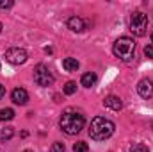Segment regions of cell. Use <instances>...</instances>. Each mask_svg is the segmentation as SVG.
Segmentation results:
<instances>
[{
  "instance_id": "7",
  "label": "cell",
  "mask_w": 153,
  "mask_h": 152,
  "mask_svg": "<svg viewBox=\"0 0 153 152\" xmlns=\"http://www.w3.org/2000/svg\"><path fill=\"white\" fill-rule=\"evenodd\" d=\"M137 91L143 99H150L153 97V82L150 79H143L139 84H137Z\"/></svg>"
},
{
  "instance_id": "24",
  "label": "cell",
  "mask_w": 153,
  "mask_h": 152,
  "mask_svg": "<svg viewBox=\"0 0 153 152\" xmlns=\"http://www.w3.org/2000/svg\"><path fill=\"white\" fill-rule=\"evenodd\" d=\"M152 41H153V32H152Z\"/></svg>"
},
{
  "instance_id": "18",
  "label": "cell",
  "mask_w": 153,
  "mask_h": 152,
  "mask_svg": "<svg viewBox=\"0 0 153 152\" xmlns=\"http://www.w3.org/2000/svg\"><path fill=\"white\" fill-rule=\"evenodd\" d=\"M64 143H61V141H55L52 147H50V152H64Z\"/></svg>"
},
{
  "instance_id": "5",
  "label": "cell",
  "mask_w": 153,
  "mask_h": 152,
  "mask_svg": "<svg viewBox=\"0 0 153 152\" xmlns=\"http://www.w3.org/2000/svg\"><path fill=\"white\" fill-rule=\"evenodd\" d=\"M34 82H36L38 86H43V88L53 84V75H52V72L48 70V66L38 65V66L34 68Z\"/></svg>"
},
{
  "instance_id": "20",
  "label": "cell",
  "mask_w": 153,
  "mask_h": 152,
  "mask_svg": "<svg viewBox=\"0 0 153 152\" xmlns=\"http://www.w3.org/2000/svg\"><path fill=\"white\" fill-rule=\"evenodd\" d=\"M13 5H14L13 0H5V2L0 0V9H9V7H13Z\"/></svg>"
},
{
  "instance_id": "6",
  "label": "cell",
  "mask_w": 153,
  "mask_h": 152,
  "mask_svg": "<svg viewBox=\"0 0 153 152\" xmlns=\"http://www.w3.org/2000/svg\"><path fill=\"white\" fill-rule=\"evenodd\" d=\"M5 59H7L11 65H23V63L27 61V52H25L23 48L14 47V48L5 50Z\"/></svg>"
},
{
  "instance_id": "9",
  "label": "cell",
  "mask_w": 153,
  "mask_h": 152,
  "mask_svg": "<svg viewBox=\"0 0 153 152\" xmlns=\"http://www.w3.org/2000/svg\"><path fill=\"white\" fill-rule=\"evenodd\" d=\"M103 106L109 108V109H112V111H119V109L123 108V102H121L119 97H116V95H109V97L103 100Z\"/></svg>"
},
{
  "instance_id": "10",
  "label": "cell",
  "mask_w": 153,
  "mask_h": 152,
  "mask_svg": "<svg viewBox=\"0 0 153 152\" xmlns=\"http://www.w3.org/2000/svg\"><path fill=\"white\" fill-rule=\"evenodd\" d=\"M68 29L73 31V32H82V31L85 29V23H84L82 18H78V16H71V18L68 20Z\"/></svg>"
},
{
  "instance_id": "3",
  "label": "cell",
  "mask_w": 153,
  "mask_h": 152,
  "mask_svg": "<svg viewBox=\"0 0 153 152\" xmlns=\"http://www.w3.org/2000/svg\"><path fill=\"white\" fill-rule=\"evenodd\" d=\"M112 52H114L116 57H119L121 61L128 63L135 56V41L132 38H128V36H123V38L116 39L114 47H112Z\"/></svg>"
},
{
  "instance_id": "21",
  "label": "cell",
  "mask_w": 153,
  "mask_h": 152,
  "mask_svg": "<svg viewBox=\"0 0 153 152\" xmlns=\"http://www.w3.org/2000/svg\"><path fill=\"white\" fill-rule=\"evenodd\" d=\"M4 95H5V88H4V86H2V84H0V99H2V97H4Z\"/></svg>"
},
{
  "instance_id": "2",
  "label": "cell",
  "mask_w": 153,
  "mask_h": 152,
  "mask_svg": "<svg viewBox=\"0 0 153 152\" xmlns=\"http://www.w3.org/2000/svg\"><path fill=\"white\" fill-rule=\"evenodd\" d=\"M84 125H85V118H84V114H80L78 111L68 109L61 116V129L66 134H70V136L78 134L84 129Z\"/></svg>"
},
{
  "instance_id": "15",
  "label": "cell",
  "mask_w": 153,
  "mask_h": 152,
  "mask_svg": "<svg viewBox=\"0 0 153 152\" xmlns=\"http://www.w3.org/2000/svg\"><path fill=\"white\" fill-rule=\"evenodd\" d=\"M73 152H89V147L85 141H76L73 145Z\"/></svg>"
},
{
  "instance_id": "23",
  "label": "cell",
  "mask_w": 153,
  "mask_h": 152,
  "mask_svg": "<svg viewBox=\"0 0 153 152\" xmlns=\"http://www.w3.org/2000/svg\"><path fill=\"white\" fill-rule=\"evenodd\" d=\"M0 32H2V22H0Z\"/></svg>"
},
{
  "instance_id": "12",
  "label": "cell",
  "mask_w": 153,
  "mask_h": 152,
  "mask_svg": "<svg viewBox=\"0 0 153 152\" xmlns=\"http://www.w3.org/2000/svg\"><path fill=\"white\" fill-rule=\"evenodd\" d=\"M80 82H82V86H85V88H93V86L96 84V75H94L93 72H87V74L82 75Z\"/></svg>"
},
{
  "instance_id": "13",
  "label": "cell",
  "mask_w": 153,
  "mask_h": 152,
  "mask_svg": "<svg viewBox=\"0 0 153 152\" xmlns=\"http://www.w3.org/2000/svg\"><path fill=\"white\" fill-rule=\"evenodd\" d=\"M14 118V111L11 108H5V109H0V120L2 122H9Z\"/></svg>"
},
{
  "instance_id": "14",
  "label": "cell",
  "mask_w": 153,
  "mask_h": 152,
  "mask_svg": "<svg viewBox=\"0 0 153 152\" xmlns=\"http://www.w3.org/2000/svg\"><path fill=\"white\" fill-rule=\"evenodd\" d=\"M13 134H14L13 127H4V129L0 131V138H2V140H11V138H13Z\"/></svg>"
},
{
  "instance_id": "8",
  "label": "cell",
  "mask_w": 153,
  "mask_h": 152,
  "mask_svg": "<svg viewBox=\"0 0 153 152\" xmlns=\"http://www.w3.org/2000/svg\"><path fill=\"white\" fill-rule=\"evenodd\" d=\"M11 99H13L14 104H18V106H25V104L29 102V93H27V90H23V88H16V90H13Z\"/></svg>"
},
{
  "instance_id": "16",
  "label": "cell",
  "mask_w": 153,
  "mask_h": 152,
  "mask_svg": "<svg viewBox=\"0 0 153 152\" xmlns=\"http://www.w3.org/2000/svg\"><path fill=\"white\" fill-rule=\"evenodd\" d=\"M75 91H76V82H73V81L66 82V86H64V93H66V95H73Z\"/></svg>"
},
{
  "instance_id": "11",
  "label": "cell",
  "mask_w": 153,
  "mask_h": 152,
  "mask_svg": "<svg viewBox=\"0 0 153 152\" xmlns=\"http://www.w3.org/2000/svg\"><path fill=\"white\" fill-rule=\"evenodd\" d=\"M78 66H80V63L76 61L75 57H66V59H62V68H64L66 72H75V70H78Z\"/></svg>"
},
{
  "instance_id": "19",
  "label": "cell",
  "mask_w": 153,
  "mask_h": 152,
  "mask_svg": "<svg viewBox=\"0 0 153 152\" xmlns=\"http://www.w3.org/2000/svg\"><path fill=\"white\" fill-rule=\"evenodd\" d=\"M144 56H146L148 59H153V43H148V45L144 47Z\"/></svg>"
},
{
  "instance_id": "22",
  "label": "cell",
  "mask_w": 153,
  "mask_h": 152,
  "mask_svg": "<svg viewBox=\"0 0 153 152\" xmlns=\"http://www.w3.org/2000/svg\"><path fill=\"white\" fill-rule=\"evenodd\" d=\"M23 152H34V150H30V149H29V150H23Z\"/></svg>"
},
{
  "instance_id": "4",
  "label": "cell",
  "mask_w": 153,
  "mask_h": 152,
  "mask_svg": "<svg viewBox=\"0 0 153 152\" xmlns=\"http://www.w3.org/2000/svg\"><path fill=\"white\" fill-rule=\"evenodd\" d=\"M148 29V16L141 11H135L130 18V31L134 32V36H144Z\"/></svg>"
},
{
  "instance_id": "17",
  "label": "cell",
  "mask_w": 153,
  "mask_h": 152,
  "mask_svg": "<svg viewBox=\"0 0 153 152\" xmlns=\"http://www.w3.org/2000/svg\"><path fill=\"white\" fill-rule=\"evenodd\" d=\"M130 152H150V150H148L146 145H143V143H135V145L130 147Z\"/></svg>"
},
{
  "instance_id": "1",
  "label": "cell",
  "mask_w": 153,
  "mask_h": 152,
  "mask_svg": "<svg viewBox=\"0 0 153 152\" xmlns=\"http://www.w3.org/2000/svg\"><path fill=\"white\" fill-rule=\"evenodd\" d=\"M114 129H116V125L111 120H107V118H103V116H96V118H93V122H91L89 136H91L94 141H105L107 138H111V136L114 134Z\"/></svg>"
}]
</instances>
